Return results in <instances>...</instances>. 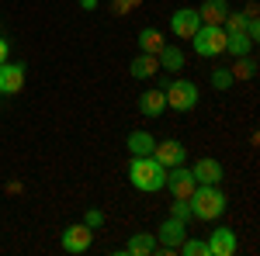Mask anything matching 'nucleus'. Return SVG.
Wrapping results in <instances>:
<instances>
[{
	"label": "nucleus",
	"instance_id": "6e6552de",
	"mask_svg": "<svg viewBox=\"0 0 260 256\" xmlns=\"http://www.w3.org/2000/svg\"><path fill=\"white\" fill-rule=\"evenodd\" d=\"M205 242H208V256H236V249H240L236 232H233V229H225V225H219V229L205 239Z\"/></svg>",
	"mask_w": 260,
	"mask_h": 256
},
{
	"label": "nucleus",
	"instance_id": "f3484780",
	"mask_svg": "<svg viewBox=\"0 0 260 256\" xmlns=\"http://www.w3.org/2000/svg\"><path fill=\"white\" fill-rule=\"evenodd\" d=\"M201 14V24H222L225 14H229V0H205L198 7Z\"/></svg>",
	"mask_w": 260,
	"mask_h": 256
},
{
	"label": "nucleus",
	"instance_id": "dca6fc26",
	"mask_svg": "<svg viewBox=\"0 0 260 256\" xmlns=\"http://www.w3.org/2000/svg\"><path fill=\"white\" fill-rule=\"evenodd\" d=\"M125 253H128V256H149V253H156V232H136V236L125 242Z\"/></svg>",
	"mask_w": 260,
	"mask_h": 256
},
{
	"label": "nucleus",
	"instance_id": "2eb2a0df",
	"mask_svg": "<svg viewBox=\"0 0 260 256\" xmlns=\"http://www.w3.org/2000/svg\"><path fill=\"white\" fill-rule=\"evenodd\" d=\"M139 111L146 115V118H160L163 111H167V97H163V90L156 87V90H146L139 97Z\"/></svg>",
	"mask_w": 260,
	"mask_h": 256
},
{
	"label": "nucleus",
	"instance_id": "ddd939ff",
	"mask_svg": "<svg viewBox=\"0 0 260 256\" xmlns=\"http://www.w3.org/2000/svg\"><path fill=\"white\" fill-rule=\"evenodd\" d=\"M156 62H160L163 73H180L184 69V49L180 45H163L156 52Z\"/></svg>",
	"mask_w": 260,
	"mask_h": 256
},
{
	"label": "nucleus",
	"instance_id": "1a4fd4ad",
	"mask_svg": "<svg viewBox=\"0 0 260 256\" xmlns=\"http://www.w3.org/2000/svg\"><path fill=\"white\" fill-rule=\"evenodd\" d=\"M153 159L170 170V166H180L187 159V149H184V142H177V138H163V142L153 145Z\"/></svg>",
	"mask_w": 260,
	"mask_h": 256
},
{
	"label": "nucleus",
	"instance_id": "a878e982",
	"mask_svg": "<svg viewBox=\"0 0 260 256\" xmlns=\"http://www.w3.org/2000/svg\"><path fill=\"white\" fill-rule=\"evenodd\" d=\"M243 14H246V18H257L260 7H257V4H246V11H243Z\"/></svg>",
	"mask_w": 260,
	"mask_h": 256
},
{
	"label": "nucleus",
	"instance_id": "9b49d317",
	"mask_svg": "<svg viewBox=\"0 0 260 256\" xmlns=\"http://www.w3.org/2000/svg\"><path fill=\"white\" fill-rule=\"evenodd\" d=\"M21 87H24V66L0 62V94H21Z\"/></svg>",
	"mask_w": 260,
	"mask_h": 256
},
{
	"label": "nucleus",
	"instance_id": "bb28decb",
	"mask_svg": "<svg viewBox=\"0 0 260 256\" xmlns=\"http://www.w3.org/2000/svg\"><path fill=\"white\" fill-rule=\"evenodd\" d=\"M98 4H101V0H80L83 11H98Z\"/></svg>",
	"mask_w": 260,
	"mask_h": 256
},
{
	"label": "nucleus",
	"instance_id": "aec40b11",
	"mask_svg": "<svg viewBox=\"0 0 260 256\" xmlns=\"http://www.w3.org/2000/svg\"><path fill=\"white\" fill-rule=\"evenodd\" d=\"M163 45H167V42H163L160 28H142V31H139V49H142V52L156 56V52H160Z\"/></svg>",
	"mask_w": 260,
	"mask_h": 256
},
{
	"label": "nucleus",
	"instance_id": "b1692460",
	"mask_svg": "<svg viewBox=\"0 0 260 256\" xmlns=\"http://www.w3.org/2000/svg\"><path fill=\"white\" fill-rule=\"evenodd\" d=\"M170 215L180 218V222H191V201H184V197H174V204H170Z\"/></svg>",
	"mask_w": 260,
	"mask_h": 256
},
{
	"label": "nucleus",
	"instance_id": "4be33fe9",
	"mask_svg": "<svg viewBox=\"0 0 260 256\" xmlns=\"http://www.w3.org/2000/svg\"><path fill=\"white\" fill-rule=\"evenodd\" d=\"M177 249H184V256H208V242H201V239H184Z\"/></svg>",
	"mask_w": 260,
	"mask_h": 256
},
{
	"label": "nucleus",
	"instance_id": "20e7f679",
	"mask_svg": "<svg viewBox=\"0 0 260 256\" xmlns=\"http://www.w3.org/2000/svg\"><path fill=\"white\" fill-rule=\"evenodd\" d=\"M163 97H167V107H174V111H191L194 104H198V87L191 83V80H170L167 87H163Z\"/></svg>",
	"mask_w": 260,
	"mask_h": 256
},
{
	"label": "nucleus",
	"instance_id": "9d476101",
	"mask_svg": "<svg viewBox=\"0 0 260 256\" xmlns=\"http://www.w3.org/2000/svg\"><path fill=\"white\" fill-rule=\"evenodd\" d=\"M90 242H94V232H90L83 222L80 225H70V229L62 232V249H66V253H87Z\"/></svg>",
	"mask_w": 260,
	"mask_h": 256
},
{
	"label": "nucleus",
	"instance_id": "f257e3e1",
	"mask_svg": "<svg viewBox=\"0 0 260 256\" xmlns=\"http://www.w3.org/2000/svg\"><path fill=\"white\" fill-rule=\"evenodd\" d=\"M128 180H132V187L142 191V194H156V191H163V184H167V166L156 163L153 156H132V163H128Z\"/></svg>",
	"mask_w": 260,
	"mask_h": 256
},
{
	"label": "nucleus",
	"instance_id": "393cba45",
	"mask_svg": "<svg viewBox=\"0 0 260 256\" xmlns=\"http://www.w3.org/2000/svg\"><path fill=\"white\" fill-rule=\"evenodd\" d=\"M83 225H87V229H90V232H98L101 225H104V215H101L98 208H90V211H87V215H83Z\"/></svg>",
	"mask_w": 260,
	"mask_h": 256
},
{
	"label": "nucleus",
	"instance_id": "cd10ccee",
	"mask_svg": "<svg viewBox=\"0 0 260 256\" xmlns=\"http://www.w3.org/2000/svg\"><path fill=\"white\" fill-rule=\"evenodd\" d=\"M7 52H11V45H7V42L0 39V62H7Z\"/></svg>",
	"mask_w": 260,
	"mask_h": 256
},
{
	"label": "nucleus",
	"instance_id": "0eeeda50",
	"mask_svg": "<svg viewBox=\"0 0 260 256\" xmlns=\"http://www.w3.org/2000/svg\"><path fill=\"white\" fill-rule=\"evenodd\" d=\"M201 28V14L198 7H180V11H174V18H170V31H174V39H187L191 42V35Z\"/></svg>",
	"mask_w": 260,
	"mask_h": 256
},
{
	"label": "nucleus",
	"instance_id": "423d86ee",
	"mask_svg": "<svg viewBox=\"0 0 260 256\" xmlns=\"http://www.w3.org/2000/svg\"><path fill=\"white\" fill-rule=\"evenodd\" d=\"M184 239H187V222H180V218H174V215L156 229V246H163L167 253H174Z\"/></svg>",
	"mask_w": 260,
	"mask_h": 256
},
{
	"label": "nucleus",
	"instance_id": "5701e85b",
	"mask_svg": "<svg viewBox=\"0 0 260 256\" xmlns=\"http://www.w3.org/2000/svg\"><path fill=\"white\" fill-rule=\"evenodd\" d=\"M233 83H236V80H233V73H229V69H212V87H215V90H222V94H225Z\"/></svg>",
	"mask_w": 260,
	"mask_h": 256
},
{
	"label": "nucleus",
	"instance_id": "39448f33",
	"mask_svg": "<svg viewBox=\"0 0 260 256\" xmlns=\"http://www.w3.org/2000/svg\"><path fill=\"white\" fill-rule=\"evenodd\" d=\"M163 187H167L174 197H184V201H187V197L194 194L198 180H194V173L180 163V166H170V170H167V184H163Z\"/></svg>",
	"mask_w": 260,
	"mask_h": 256
},
{
	"label": "nucleus",
	"instance_id": "a211bd4d",
	"mask_svg": "<svg viewBox=\"0 0 260 256\" xmlns=\"http://www.w3.org/2000/svg\"><path fill=\"white\" fill-rule=\"evenodd\" d=\"M153 145H156V138L149 132H128V153L132 156H153Z\"/></svg>",
	"mask_w": 260,
	"mask_h": 256
},
{
	"label": "nucleus",
	"instance_id": "4468645a",
	"mask_svg": "<svg viewBox=\"0 0 260 256\" xmlns=\"http://www.w3.org/2000/svg\"><path fill=\"white\" fill-rule=\"evenodd\" d=\"M160 73V62H156V56H149V52H142V56H136V59L128 62V77L136 80H149Z\"/></svg>",
	"mask_w": 260,
	"mask_h": 256
},
{
	"label": "nucleus",
	"instance_id": "f03ea898",
	"mask_svg": "<svg viewBox=\"0 0 260 256\" xmlns=\"http://www.w3.org/2000/svg\"><path fill=\"white\" fill-rule=\"evenodd\" d=\"M191 201V215L201 218V222H212V218H222L225 215V194L219 191V184H198L194 194L187 197Z\"/></svg>",
	"mask_w": 260,
	"mask_h": 256
},
{
	"label": "nucleus",
	"instance_id": "412c9836",
	"mask_svg": "<svg viewBox=\"0 0 260 256\" xmlns=\"http://www.w3.org/2000/svg\"><path fill=\"white\" fill-rule=\"evenodd\" d=\"M229 73H233V80H253V77H257V62L250 59V56H240V59L233 62Z\"/></svg>",
	"mask_w": 260,
	"mask_h": 256
},
{
	"label": "nucleus",
	"instance_id": "f8f14e48",
	"mask_svg": "<svg viewBox=\"0 0 260 256\" xmlns=\"http://www.w3.org/2000/svg\"><path fill=\"white\" fill-rule=\"evenodd\" d=\"M191 173H194L198 184H222V163L212 159V156H205V159H198V163L191 166Z\"/></svg>",
	"mask_w": 260,
	"mask_h": 256
},
{
	"label": "nucleus",
	"instance_id": "6ab92c4d",
	"mask_svg": "<svg viewBox=\"0 0 260 256\" xmlns=\"http://www.w3.org/2000/svg\"><path fill=\"white\" fill-rule=\"evenodd\" d=\"M250 49H253V42L246 39L243 31H229V35H225V52H229L233 59H240V56H250Z\"/></svg>",
	"mask_w": 260,
	"mask_h": 256
},
{
	"label": "nucleus",
	"instance_id": "7ed1b4c3",
	"mask_svg": "<svg viewBox=\"0 0 260 256\" xmlns=\"http://www.w3.org/2000/svg\"><path fill=\"white\" fill-rule=\"evenodd\" d=\"M191 45L201 59H215L225 52V28L222 24H201L198 31L191 35Z\"/></svg>",
	"mask_w": 260,
	"mask_h": 256
}]
</instances>
